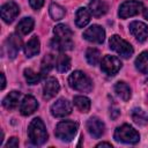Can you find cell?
<instances>
[{"instance_id":"1","label":"cell","mask_w":148,"mask_h":148,"mask_svg":"<svg viewBox=\"0 0 148 148\" xmlns=\"http://www.w3.org/2000/svg\"><path fill=\"white\" fill-rule=\"evenodd\" d=\"M54 38L51 40V46L58 51L72 50L74 46L73 43V32L66 24H58L53 29Z\"/></svg>"},{"instance_id":"2","label":"cell","mask_w":148,"mask_h":148,"mask_svg":"<svg viewBox=\"0 0 148 148\" xmlns=\"http://www.w3.org/2000/svg\"><path fill=\"white\" fill-rule=\"evenodd\" d=\"M28 135L30 142L35 146H40L47 140L49 135L46 132V127L40 118H35L30 121L28 126Z\"/></svg>"},{"instance_id":"3","label":"cell","mask_w":148,"mask_h":148,"mask_svg":"<svg viewBox=\"0 0 148 148\" xmlns=\"http://www.w3.org/2000/svg\"><path fill=\"white\" fill-rule=\"evenodd\" d=\"M68 84L74 90L81 92H90L92 90V81L81 71H75L68 76Z\"/></svg>"},{"instance_id":"4","label":"cell","mask_w":148,"mask_h":148,"mask_svg":"<svg viewBox=\"0 0 148 148\" xmlns=\"http://www.w3.org/2000/svg\"><path fill=\"white\" fill-rule=\"evenodd\" d=\"M113 138L117 142H123L127 145H135L140 140V134L131 125L124 124L116 128Z\"/></svg>"},{"instance_id":"5","label":"cell","mask_w":148,"mask_h":148,"mask_svg":"<svg viewBox=\"0 0 148 148\" xmlns=\"http://www.w3.org/2000/svg\"><path fill=\"white\" fill-rule=\"evenodd\" d=\"M77 123L71 121V120H64L57 124L54 134L56 136L65 142H69L75 138V134L77 132Z\"/></svg>"},{"instance_id":"6","label":"cell","mask_w":148,"mask_h":148,"mask_svg":"<svg viewBox=\"0 0 148 148\" xmlns=\"http://www.w3.org/2000/svg\"><path fill=\"white\" fill-rule=\"evenodd\" d=\"M109 45H110L111 50L117 52L123 58H130L133 54V52H134L132 45L130 43H127L126 40H124L123 38H120L118 35H113L110 38Z\"/></svg>"},{"instance_id":"7","label":"cell","mask_w":148,"mask_h":148,"mask_svg":"<svg viewBox=\"0 0 148 148\" xmlns=\"http://www.w3.org/2000/svg\"><path fill=\"white\" fill-rule=\"evenodd\" d=\"M143 8V5L141 1L138 0H127L125 2H123L119 7V12L118 15L120 18H127L134 15H138L141 9Z\"/></svg>"},{"instance_id":"8","label":"cell","mask_w":148,"mask_h":148,"mask_svg":"<svg viewBox=\"0 0 148 148\" xmlns=\"http://www.w3.org/2000/svg\"><path fill=\"white\" fill-rule=\"evenodd\" d=\"M121 65H123V64H121V61H120L119 58H117V57H114V56L108 54V56H105V57L102 59V61H101V69H102L106 75L113 76V75H116V74L120 71Z\"/></svg>"},{"instance_id":"9","label":"cell","mask_w":148,"mask_h":148,"mask_svg":"<svg viewBox=\"0 0 148 148\" xmlns=\"http://www.w3.org/2000/svg\"><path fill=\"white\" fill-rule=\"evenodd\" d=\"M83 38L90 43L95 44H102L105 39V31L104 29L98 24L90 25L87 30L83 32Z\"/></svg>"},{"instance_id":"10","label":"cell","mask_w":148,"mask_h":148,"mask_svg":"<svg viewBox=\"0 0 148 148\" xmlns=\"http://www.w3.org/2000/svg\"><path fill=\"white\" fill-rule=\"evenodd\" d=\"M51 114L56 118H62L72 113V105L66 98H59L51 105Z\"/></svg>"},{"instance_id":"11","label":"cell","mask_w":148,"mask_h":148,"mask_svg":"<svg viewBox=\"0 0 148 148\" xmlns=\"http://www.w3.org/2000/svg\"><path fill=\"white\" fill-rule=\"evenodd\" d=\"M18 13H20V7L15 1H8V2L3 3L0 9L1 18L6 23H12L14 21V18H16Z\"/></svg>"},{"instance_id":"12","label":"cell","mask_w":148,"mask_h":148,"mask_svg":"<svg viewBox=\"0 0 148 148\" xmlns=\"http://www.w3.org/2000/svg\"><path fill=\"white\" fill-rule=\"evenodd\" d=\"M87 130L89 132V134L95 138V139H98L101 138L104 132H105V125L104 123L97 118V117H91L87 120Z\"/></svg>"},{"instance_id":"13","label":"cell","mask_w":148,"mask_h":148,"mask_svg":"<svg viewBox=\"0 0 148 148\" xmlns=\"http://www.w3.org/2000/svg\"><path fill=\"white\" fill-rule=\"evenodd\" d=\"M130 32L135 37V39L138 42L142 43L148 37V27L143 22L133 21L130 23Z\"/></svg>"},{"instance_id":"14","label":"cell","mask_w":148,"mask_h":148,"mask_svg":"<svg viewBox=\"0 0 148 148\" xmlns=\"http://www.w3.org/2000/svg\"><path fill=\"white\" fill-rule=\"evenodd\" d=\"M22 46V40L20 38V35L10 34L6 40V49H7V54L10 59H14L17 53L20 52Z\"/></svg>"},{"instance_id":"15","label":"cell","mask_w":148,"mask_h":148,"mask_svg":"<svg viewBox=\"0 0 148 148\" xmlns=\"http://www.w3.org/2000/svg\"><path fill=\"white\" fill-rule=\"evenodd\" d=\"M60 90V84L56 77H47L43 86V97L45 99L53 98Z\"/></svg>"},{"instance_id":"16","label":"cell","mask_w":148,"mask_h":148,"mask_svg":"<svg viewBox=\"0 0 148 148\" xmlns=\"http://www.w3.org/2000/svg\"><path fill=\"white\" fill-rule=\"evenodd\" d=\"M38 109V102L36 101V98L31 95H27L24 96V98L21 102L20 105V111L23 116H30L36 110Z\"/></svg>"},{"instance_id":"17","label":"cell","mask_w":148,"mask_h":148,"mask_svg":"<svg viewBox=\"0 0 148 148\" xmlns=\"http://www.w3.org/2000/svg\"><path fill=\"white\" fill-rule=\"evenodd\" d=\"M39 51H40V42L37 36H32L24 45V53L28 58H31L38 54Z\"/></svg>"},{"instance_id":"18","label":"cell","mask_w":148,"mask_h":148,"mask_svg":"<svg viewBox=\"0 0 148 148\" xmlns=\"http://www.w3.org/2000/svg\"><path fill=\"white\" fill-rule=\"evenodd\" d=\"M89 9L95 17H99L108 12V5L103 0H91L89 2Z\"/></svg>"},{"instance_id":"19","label":"cell","mask_w":148,"mask_h":148,"mask_svg":"<svg viewBox=\"0 0 148 148\" xmlns=\"http://www.w3.org/2000/svg\"><path fill=\"white\" fill-rule=\"evenodd\" d=\"M114 92L117 94V96L123 99L124 102H127L131 98V88L127 83H125L124 81H118L114 84Z\"/></svg>"},{"instance_id":"20","label":"cell","mask_w":148,"mask_h":148,"mask_svg":"<svg viewBox=\"0 0 148 148\" xmlns=\"http://www.w3.org/2000/svg\"><path fill=\"white\" fill-rule=\"evenodd\" d=\"M21 98V92L20 91H10L2 101V105L7 109V110H13L18 105Z\"/></svg>"},{"instance_id":"21","label":"cell","mask_w":148,"mask_h":148,"mask_svg":"<svg viewBox=\"0 0 148 148\" xmlns=\"http://www.w3.org/2000/svg\"><path fill=\"white\" fill-rule=\"evenodd\" d=\"M34 24H35V21L32 17H24L18 22V24L16 27V32L20 36L28 35L34 29Z\"/></svg>"},{"instance_id":"22","label":"cell","mask_w":148,"mask_h":148,"mask_svg":"<svg viewBox=\"0 0 148 148\" xmlns=\"http://www.w3.org/2000/svg\"><path fill=\"white\" fill-rule=\"evenodd\" d=\"M89 22H90V13L83 7L79 8L76 10V14H75V24H76V27L83 28Z\"/></svg>"},{"instance_id":"23","label":"cell","mask_w":148,"mask_h":148,"mask_svg":"<svg viewBox=\"0 0 148 148\" xmlns=\"http://www.w3.org/2000/svg\"><path fill=\"white\" fill-rule=\"evenodd\" d=\"M56 62H57V59H56V57L53 54H51V53L50 54H46L43 58L42 64H40V74L43 76H45L53 68V66L56 65Z\"/></svg>"},{"instance_id":"24","label":"cell","mask_w":148,"mask_h":148,"mask_svg":"<svg viewBox=\"0 0 148 148\" xmlns=\"http://www.w3.org/2000/svg\"><path fill=\"white\" fill-rule=\"evenodd\" d=\"M135 67L142 74H148V51H143L135 59Z\"/></svg>"},{"instance_id":"25","label":"cell","mask_w":148,"mask_h":148,"mask_svg":"<svg viewBox=\"0 0 148 148\" xmlns=\"http://www.w3.org/2000/svg\"><path fill=\"white\" fill-rule=\"evenodd\" d=\"M73 102H74V105L81 111V112H88L90 110V106H91V103H90V99L86 96H75L73 98Z\"/></svg>"},{"instance_id":"26","label":"cell","mask_w":148,"mask_h":148,"mask_svg":"<svg viewBox=\"0 0 148 148\" xmlns=\"http://www.w3.org/2000/svg\"><path fill=\"white\" fill-rule=\"evenodd\" d=\"M132 119L134 120L135 124L138 125H146L148 124V114L140 108H135L132 110Z\"/></svg>"},{"instance_id":"27","label":"cell","mask_w":148,"mask_h":148,"mask_svg":"<svg viewBox=\"0 0 148 148\" xmlns=\"http://www.w3.org/2000/svg\"><path fill=\"white\" fill-rule=\"evenodd\" d=\"M57 69L60 73H65L71 68V59L68 56H66L65 53H61L60 56H58L57 58V62H56Z\"/></svg>"},{"instance_id":"28","label":"cell","mask_w":148,"mask_h":148,"mask_svg":"<svg viewBox=\"0 0 148 148\" xmlns=\"http://www.w3.org/2000/svg\"><path fill=\"white\" fill-rule=\"evenodd\" d=\"M49 12H50V16L54 20V21H59L61 18H64L65 14H66V10L64 7H61L60 5L58 3H51L50 5V8H49Z\"/></svg>"},{"instance_id":"29","label":"cell","mask_w":148,"mask_h":148,"mask_svg":"<svg viewBox=\"0 0 148 148\" xmlns=\"http://www.w3.org/2000/svg\"><path fill=\"white\" fill-rule=\"evenodd\" d=\"M23 74H24V77H25V80H27V82L29 84H36V83H38L44 77L40 74V72L39 73L34 72L31 68H25L24 72H23Z\"/></svg>"},{"instance_id":"30","label":"cell","mask_w":148,"mask_h":148,"mask_svg":"<svg viewBox=\"0 0 148 148\" xmlns=\"http://www.w3.org/2000/svg\"><path fill=\"white\" fill-rule=\"evenodd\" d=\"M86 58H87V61L89 62V65L91 66H96L101 59V52L97 50V49H94V47H90L87 50L86 52Z\"/></svg>"},{"instance_id":"31","label":"cell","mask_w":148,"mask_h":148,"mask_svg":"<svg viewBox=\"0 0 148 148\" xmlns=\"http://www.w3.org/2000/svg\"><path fill=\"white\" fill-rule=\"evenodd\" d=\"M29 3L34 9L37 10L42 8V6L44 5V0H29Z\"/></svg>"},{"instance_id":"32","label":"cell","mask_w":148,"mask_h":148,"mask_svg":"<svg viewBox=\"0 0 148 148\" xmlns=\"http://www.w3.org/2000/svg\"><path fill=\"white\" fill-rule=\"evenodd\" d=\"M6 147H8V148H9V147H14V148L18 147V139H17V138H15V136L10 138V139H9V141L7 142Z\"/></svg>"},{"instance_id":"33","label":"cell","mask_w":148,"mask_h":148,"mask_svg":"<svg viewBox=\"0 0 148 148\" xmlns=\"http://www.w3.org/2000/svg\"><path fill=\"white\" fill-rule=\"evenodd\" d=\"M1 81H2V83H1V89H5V87H6V77H5V74L3 73H1Z\"/></svg>"},{"instance_id":"34","label":"cell","mask_w":148,"mask_h":148,"mask_svg":"<svg viewBox=\"0 0 148 148\" xmlns=\"http://www.w3.org/2000/svg\"><path fill=\"white\" fill-rule=\"evenodd\" d=\"M96 147H112V145L111 143H109V142H101V143H98Z\"/></svg>"},{"instance_id":"35","label":"cell","mask_w":148,"mask_h":148,"mask_svg":"<svg viewBox=\"0 0 148 148\" xmlns=\"http://www.w3.org/2000/svg\"><path fill=\"white\" fill-rule=\"evenodd\" d=\"M143 17H145V18L148 21V9H146V10L143 12Z\"/></svg>"},{"instance_id":"36","label":"cell","mask_w":148,"mask_h":148,"mask_svg":"<svg viewBox=\"0 0 148 148\" xmlns=\"http://www.w3.org/2000/svg\"><path fill=\"white\" fill-rule=\"evenodd\" d=\"M147 83H148V80H147Z\"/></svg>"}]
</instances>
